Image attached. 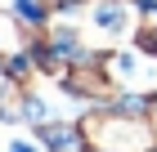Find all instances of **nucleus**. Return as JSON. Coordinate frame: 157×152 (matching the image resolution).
I'll list each match as a JSON object with an SVG mask.
<instances>
[{"label": "nucleus", "mask_w": 157, "mask_h": 152, "mask_svg": "<svg viewBox=\"0 0 157 152\" xmlns=\"http://www.w3.org/2000/svg\"><path fill=\"white\" fill-rule=\"evenodd\" d=\"M45 143H49L54 152H81V148H76V130H67V125H54V130L45 134Z\"/></svg>", "instance_id": "obj_1"}]
</instances>
